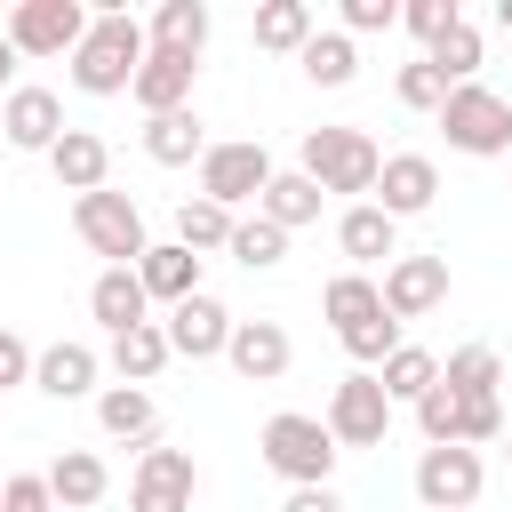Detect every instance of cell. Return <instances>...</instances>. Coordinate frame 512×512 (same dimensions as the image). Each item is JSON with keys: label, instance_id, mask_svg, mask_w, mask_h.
<instances>
[{"label": "cell", "instance_id": "cell-1", "mask_svg": "<svg viewBox=\"0 0 512 512\" xmlns=\"http://www.w3.org/2000/svg\"><path fill=\"white\" fill-rule=\"evenodd\" d=\"M144 56H152L144 24L128 8H96L88 32H80V48H72V88L80 96H128V80H136Z\"/></svg>", "mask_w": 512, "mask_h": 512}, {"label": "cell", "instance_id": "cell-2", "mask_svg": "<svg viewBox=\"0 0 512 512\" xmlns=\"http://www.w3.org/2000/svg\"><path fill=\"white\" fill-rule=\"evenodd\" d=\"M320 312L336 320V344H344L368 376L400 352V320L384 312V296H376V280H368V272H336V280L320 288Z\"/></svg>", "mask_w": 512, "mask_h": 512}, {"label": "cell", "instance_id": "cell-3", "mask_svg": "<svg viewBox=\"0 0 512 512\" xmlns=\"http://www.w3.org/2000/svg\"><path fill=\"white\" fill-rule=\"evenodd\" d=\"M256 448H264V464H272L288 488H328V472H336V456H344V448L328 440V424H320V416H296V408L264 416Z\"/></svg>", "mask_w": 512, "mask_h": 512}, {"label": "cell", "instance_id": "cell-4", "mask_svg": "<svg viewBox=\"0 0 512 512\" xmlns=\"http://www.w3.org/2000/svg\"><path fill=\"white\" fill-rule=\"evenodd\" d=\"M296 168H304L320 192H376L384 152H376V136H368V128H304Z\"/></svg>", "mask_w": 512, "mask_h": 512}, {"label": "cell", "instance_id": "cell-5", "mask_svg": "<svg viewBox=\"0 0 512 512\" xmlns=\"http://www.w3.org/2000/svg\"><path fill=\"white\" fill-rule=\"evenodd\" d=\"M432 120H440L448 152H472V160H504V152H512V104H504L496 88H480V80L448 88V104H440Z\"/></svg>", "mask_w": 512, "mask_h": 512}, {"label": "cell", "instance_id": "cell-6", "mask_svg": "<svg viewBox=\"0 0 512 512\" xmlns=\"http://www.w3.org/2000/svg\"><path fill=\"white\" fill-rule=\"evenodd\" d=\"M72 232H80L104 264H128V272H136V256L152 248V240H144V208H136L128 192H112V184L72 200Z\"/></svg>", "mask_w": 512, "mask_h": 512}, {"label": "cell", "instance_id": "cell-7", "mask_svg": "<svg viewBox=\"0 0 512 512\" xmlns=\"http://www.w3.org/2000/svg\"><path fill=\"white\" fill-rule=\"evenodd\" d=\"M88 16H96L88 0H16L8 24H0V40L16 56H72L80 32H88Z\"/></svg>", "mask_w": 512, "mask_h": 512}, {"label": "cell", "instance_id": "cell-8", "mask_svg": "<svg viewBox=\"0 0 512 512\" xmlns=\"http://www.w3.org/2000/svg\"><path fill=\"white\" fill-rule=\"evenodd\" d=\"M328 440L336 448H384V432H392V400H384V384L368 376V368H352L336 392H328Z\"/></svg>", "mask_w": 512, "mask_h": 512}, {"label": "cell", "instance_id": "cell-9", "mask_svg": "<svg viewBox=\"0 0 512 512\" xmlns=\"http://www.w3.org/2000/svg\"><path fill=\"white\" fill-rule=\"evenodd\" d=\"M480 488H488V464H480V448H424L416 456V504L424 512H472L480 504Z\"/></svg>", "mask_w": 512, "mask_h": 512}, {"label": "cell", "instance_id": "cell-10", "mask_svg": "<svg viewBox=\"0 0 512 512\" xmlns=\"http://www.w3.org/2000/svg\"><path fill=\"white\" fill-rule=\"evenodd\" d=\"M264 184H272V152L264 144H208L200 152V200L240 216L248 200H264Z\"/></svg>", "mask_w": 512, "mask_h": 512}, {"label": "cell", "instance_id": "cell-11", "mask_svg": "<svg viewBox=\"0 0 512 512\" xmlns=\"http://www.w3.org/2000/svg\"><path fill=\"white\" fill-rule=\"evenodd\" d=\"M192 488H200V472L184 448H144L128 472V512H192Z\"/></svg>", "mask_w": 512, "mask_h": 512}, {"label": "cell", "instance_id": "cell-12", "mask_svg": "<svg viewBox=\"0 0 512 512\" xmlns=\"http://www.w3.org/2000/svg\"><path fill=\"white\" fill-rule=\"evenodd\" d=\"M376 296H384L392 320H424V312H440V304H448V256H392L384 280H376Z\"/></svg>", "mask_w": 512, "mask_h": 512}, {"label": "cell", "instance_id": "cell-13", "mask_svg": "<svg viewBox=\"0 0 512 512\" xmlns=\"http://www.w3.org/2000/svg\"><path fill=\"white\" fill-rule=\"evenodd\" d=\"M160 336H168V352H176V360H224V344H232V312H224V304L200 288V296L168 304Z\"/></svg>", "mask_w": 512, "mask_h": 512}, {"label": "cell", "instance_id": "cell-14", "mask_svg": "<svg viewBox=\"0 0 512 512\" xmlns=\"http://www.w3.org/2000/svg\"><path fill=\"white\" fill-rule=\"evenodd\" d=\"M224 360H232V376H240V384H280V376H288V360H296V344H288V328H280V320H232Z\"/></svg>", "mask_w": 512, "mask_h": 512}, {"label": "cell", "instance_id": "cell-15", "mask_svg": "<svg viewBox=\"0 0 512 512\" xmlns=\"http://www.w3.org/2000/svg\"><path fill=\"white\" fill-rule=\"evenodd\" d=\"M0 136H8L16 152H40V160H48V144L64 136V96H56V88H8Z\"/></svg>", "mask_w": 512, "mask_h": 512}, {"label": "cell", "instance_id": "cell-16", "mask_svg": "<svg viewBox=\"0 0 512 512\" xmlns=\"http://www.w3.org/2000/svg\"><path fill=\"white\" fill-rule=\"evenodd\" d=\"M440 200V168L424 160V152H384V168H376V208L400 224V216H424Z\"/></svg>", "mask_w": 512, "mask_h": 512}, {"label": "cell", "instance_id": "cell-17", "mask_svg": "<svg viewBox=\"0 0 512 512\" xmlns=\"http://www.w3.org/2000/svg\"><path fill=\"white\" fill-rule=\"evenodd\" d=\"M192 80H200V56H168V48H152V56L136 64L128 96L144 104V120H160V112H184V104H192Z\"/></svg>", "mask_w": 512, "mask_h": 512}, {"label": "cell", "instance_id": "cell-18", "mask_svg": "<svg viewBox=\"0 0 512 512\" xmlns=\"http://www.w3.org/2000/svg\"><path fill=\"white\" fill-rule=\"evenodd\" d=\"M336 248H344V264H352V272H376V264H392V256H400V224H392L376 200H352V208L336 216Z\"/></svg>", "mask_w": 512, "mask_h": 512}, {"label": "cell", "instance_id": "cell-19", "mask_svg": "<svg viewBox=\"0 0 512 512\" xmlns=\"http://www.w3.org/2000/svg\"><path fill=\"white\" fill-rule=\"evenodd\" d=\"M48 176L80 200V192H104V176H112V144L96 136V128H64L56 144H48Z\"/></svg>", "mask_w": 512, "mask_h": 512}, {"label": "cell", "instance_id": "cell-20", "mask_svg": "<svg viewBox=\"0 0 512 512\" xmlns=\"http://www.w3.org/2000/svg\"><path fill=\"white\" fill-rule=\"evenodd\" d=\"M88 312H96L104 336H128V328L152 320V296H144V280H136L128 264H104V272L88 280Z\"/></svg>", "mask_w": 512, "mask_h": 512}, {"label": "cell", "instance_id": "cell-21", "mask_svg": "<svg viewBox=\"0 0 512 512\" xmlns=\"http://www.w3.org/2000/svg\"><path fill=\"white\" fill-rule=\"evenodd\" d=\"M96 376H104V352L96 344H48V352H32V384L48 400H88V392H104Z\"/></svg>", "mask_w": 512, "mask_h": 512}, {"label": "cell", "instance_id": "cell-22", "mask_svg": "<svg viewBox=\"0 0 512 512\" xmlns=\"http://www.w3.org/2000/svg\"><path fill=\"white\" fill-rule=\"evenodd\" d=\"M40 480H48V496H56L64 512H96V504L112 496V464H104L96 448H64Z\"/></svg>", "mask_w": 512, "mask_h": 512}, {"label": "cell", "instance_id": "cell-23", "mask_svg": "<svg viewBox=\"0 0 512 512\" xmlns=\"http://www.w3.org/2000/svg\"><path fill=\"white\" fill-rule=\"evenodd\" d=\"M136 280H144L152 304H184V296H200V256L176 248V240H152V248L136 256Z\"/></svg>", "mask_w": 512, "mask_h": 512}, {"label": "cell", "instance_id": "cell-24", "mask_svg": "<svg viewBox=\"0 0 512 512\" xmlns=\"http://www.w3.org/2000/svg\"><path fill=\"white\" fill-rule=\"evenodd\" d=\"M200 152H208V128H200L192 104L144 120V160H152V168H200Z\"/></svg>", "mask_w": 512, "mask_h": 512}, {"label": "cell", "instance_id": "cell-25", "mask_svg": "<svg viewBox=\"0 0 512 512\" xmlns=\"http://www.w3.org/2000/svg\"><path fill=\"white\" fill-rule=\"evenodd\" d=\"M320 184L304 176V168H272V184H264V200H256V216L264 224H280V232H304V224H320Z\"/></svg>", "mask_w": 512, "mask_h": 512}, {"label": "cell", "instance_id": "cell-26", "mask_svg": "<svg viewBox=\"0 0 512 512\" xmlns=\"http://www.w3.org/2000/svg\"><path fill=\"white\" fill-rule=\"evenodd\" d=\"M96 424H104V440H136V448H152L160 408H152L144 384H104V392H96Z\"/></svg>", "mask_w": 512, "mask_h": 512}, {"label": "cell", "instance_id": "cell-27", "mask_svg": "<svg viewBox=\"0 0 512 512\" xmlns=\"http://www.w3.org/2000/svg\"><path fill=\"white\" fill-rule=\"evenodd\" d=\"M144 40L168 48V56H200L208 48V0H160L152 24H144Z\"/></svg>", "mask_w": 512, "mask_h": 512}, {"label": "cell", "instance_id": "cell-28", "mask_svg": "<svg viewBox=\"0 0 512 512\" xmlns=\"http://www.w3.org/2000/svg\"><path fill=\"white\" fill-rule=\"evenodd\" d=\"M168 360H176V352H168L160 320H144V328H128V336H112V352H104V368H112L120 384H152Z\"/></svg>", "mask_w": 512, "mask_h": 512}, {"label": "cell", "instance_id": "cell-29", "mask_svg": "<svg viewBox=\"0 0 512 512\" xmlns=\"http://www.w3.org/2000/svg\"><path fill=\"white\" fill-rule=\"evenodd\" d=\"M440 384H448L456 400H496V384H504V352H496V344H456V352L440 360Z\"/></svg>", "mask_w": 512, "mask_h": 512}, {"label": "cell", "instance_id": "cell-30", "mask_svg": "<svg viewBox=\"0 0 512 512\" xmlns=\"http://www.w3.org/2000/svg\"><path fill=\"white\" fill-rule=\"evenodd\" d=\"M312 32H320L312 0H264V8H256V48H264V56H296Z\"/></svg>", "mask_w": 512, "mask_h": 512}, {"label": "cell", "instance_id": "cell-31", "mask_svg": "<svg viewBox=\"0 0 512 512\" xmlns=\"http://www.w3.org/2000/svg\"><path fill=\"white\" fill-rule=\"evenodd\" d=\"M480 56H488V48H480V24H472V16H456V24H448L432 48H424V64H432L448 88H464V80L480 72Z\"/></svg>", "mask_w": 512, "mask_h": 512}, {"label": "cell", "instance_id": "cell-32", "mask_svg": "<svg viewBox=\"0 0 512 512\" xmlns=\"http://www.w3.org/2000/svg\"><path fill=\"white\" fill-rule=\"evenodd\" d=\"M296 64H304V80H312V88H352V72H360V48H352L344 32H312V40L296 48Z\"/></svg>", "mask_w": 512, "mask_h": 512}, {"label": "cell", "instance_id": "cell-33", "mask_svg": "<svg viewBox=\"0 0 512 512\" xmlns=\"http://www.w3.org/2000/svg\"><path fill=\"white\" fill-rule=\"evenodd\" d=\"M224 256H232V264H248V272H280V264H288V232H280V224H264V216H232Z\"/></svg>", "mask_w": 512, "mask_h": 512}, {"label": "cell", "instance_id": "cell-34", "mask_svg": "<svg viewBox=\"0 0 512 512\" xmlns=\"http://www.w3.org/2000/svg\"><path fill=\"white\" fill-rule=\"evenodd\" d=\"M376 384H384V400H408V408H416V400L440 384V352H424V344H400V352L376 368Z\"/></svg>", "mask_w": 512, "mask_h": 512}, {"label": "cell", "instance_id": "cell-35", "mask_svg": "<svg viewBox=\"0 0 512 512\" xmlns=\"http://www.w3.org/2000/svg\"><path fill=\"white\" fill-rule=\"evenodd\" d=\"M232 240V208H216V200H176V248H192V256H208V248H224Z\"/></svg>", "mask_w": 512, "mask_h": 512}, {"label": "cell", "instance_id": "cell-36", "mask_svg": "<svg viewBox=\"0 0 512 512\" xmlns=\"http://www.w3.org/2000/svg\"><path fill=\"white\" fill-rule=\"evenodd\" d=\"M392 96H400L408 112H440V104H448V80H440V72H432V64L416 56V64H400V80H392Z\"/></svg>", "mask_w": 512, "mask_h": 512}, {"label": "cell", "instance_id": "cell-37", "mask_svg": "<svg viewBox=\"0 0 512 512\" xmlns=\"http://www.w3.org/2000/svg\"><path fill=\"white\" fill-rule=\"evenodd\" d=\"M488 440H504V400H464L456 448H488Z\"/></svg>", "mask_w": 512, "mask_h": 512}, {"label": "cell", "instance_id": "cell-38", "mask_svg": "<svg viewBox=\"0 0 512 512\" xmlns=\"http://www.w3.org/2000/svg\"><path fill=\"white\" fill-rule=\"evenodd\" d=\"M456 16H464L456 0H408V8H400V24H408V32L424 40V48H432V40H440V32L456 24Z\"/></svg>", "mask_w": 512, "mask_h": 512}, {"label": "cell", "instance_id": "cell-39", "mask_svg": "<svg viewBox=\"0 0 512 512\" xmlns=\"http://www.w3.org/2000/svg\"><path fill=\"white\" fill-rule=\"evenodd\" d=\"M0 512H56V496H48L40 472H8L0 480Z\"/></svg>", "mask_w": 512, "mask_h": 512}, {"label": "cell", "instance_id": "cell-40", "mask_svg": "<svg viewBox=\"0 0 512 512\" xmlns=\"http://www.w3.org/2000/svg\"><path fill=\"white\" fill-rule=\"evenodd\" d=\"M400 24V0H344V40L360 32H392Z\"/></svg>", "mask_w": 512, "mask_h": 512}, {"label": "cell", "instance_id": "cell-41", "mask_svg": "<svg viewBox=\"0 0 512 512\" xmlns=\"http://www.w3.org/2000/svg\"><path fill=\"white\" fill-rule=\"evenodd\" d=\"M8 384H32V344L16 336V328H0V392Z\"/></svg>", "mask_w": 512, "mask_h": 512}, {"label": "cell", "instance_id": "cell-42", "mask_svg": "<svg viewBox=\"0 0 512 512\" xmlns=\"http://www.w3.org/2000/svg\"><path fill=\"white\" fill-rule=\"evenodd\" d=\"M280 512H344V504H336V488H288Z\"/></svg>", "mask_w": 512, "mask_h": 512}, {"label": "cell", "instance_id": "cell-43", "mask_svg": "<svg viewBox=\"0 0 512 512\" xmlns=\"http://www.w3.org/2000/svg\"><path fill=\"white\" fill-rule=\"evenodd\" d=\"M8 72H16V48H8V40H0V80H8Z\"/></svg>", "mask_w": 512, "mask_h": 512}, {"label": "cell", "instance_id": "cell-44", "mask_svg": "<svg viewBox=\"0 0 512 512\" xmlns=\"http://www.w3.org/2000/svg\"><path fill=\"white\" fill-rule=\"evenodd\" d=\"M496 24H504V32H512V0H496Z\"/></svg>", "mask_w": 512, "mask_h": 512}, {"label": "cell", "instance_id": "cell-45", "mask_svg": "<svg viewBox=\"0 0 512 512\" xmlns=\"http://www.w3.org/2000/svg\"><path fill=\"white\" fill-rule=\"evenodd\" d=\"M504 464H512V424H504Z\"/></svg>", "mask_w": 512, "mask_h": 512}, {"label": "cell", "instance_id": "cell-46", "mask_svg": "<svg viewBox=\"0 0 512 512\" xmlns=\"http://www.w3.org/2000/svg\"><path fill=\"white\" fill-rule=\"evenodd\" d=\"M504 160H512V152H504Z\"/></svg>", "mask_w": 512, "mask_h": 512}, {"label": "cell", "instance_id": "cell-47", "mask_svg": "<svg viewBox=\"0 0 512 512\" xmlns=\"http://www.w3.org/2000/svg\"><path fill=\"white\" fill-rule=\"evenodd\" d=\"M0 480H8V472H0Z\"/></svg>", "mask_w": 512, "mask_h": 512}]
</instances>
